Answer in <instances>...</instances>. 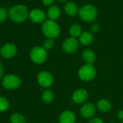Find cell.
<instances>
[{
	"label": "cell",
	"instance_id": "1",
	"mask_svg": "<svg viewBox=\"0 0 123 123\" xmlns=\"http://www.w3.org/2000/svg\"><path fill=\"white\" fill-rule=\"evenodd\" d=\"M29 12V9L25 4H15L9 9L8 18L15 24H22L28 19Z\"/></svg>",
	"mask_w": 123,
	"mask_h": 123
},
{
	"label": "cell",
	"instance_id": "2",
	"mask_svg": "<svg viewBox=\"0 0 123 123\" xmlns=\"http://www.w3.org/2000/svg\"><path fill=\"white\" fill-rule=\"evenodd\" d=\"M41 30L44 36L46 38L55 39L61 34V27L56 22V21H53L51 19H47L44 22L42 23Z\"/></svg>",
	"mask_w": 123,
	"mask_h": 123
},
{
	"label": "cell",
	"instance_id": "3",
	"mask_svg": "<svg viewBox=\"0 0 123 123\" xmlns=\"http://www.w3.org/2000/svg\"><path fill=\"white\" fill-rule=\"evenodd\" d=\"M78 15L81 21L86 23H91L94 22L97 18L98 11L94 5L86 4L79 9Z\"/></svg>",
	"mask_w": 123,
	"mask_h": 123
},
{
	"label": "cell",
	"instance_id": "4",
	"mask_svg": "<svg viewBox=\"0 0 123 123\" xmlns=\"http://www.w3.org/2000/svg\"><path fill=\"white\" fill-rule=\"evenodd\" d=\"M30 56L32 62L35 63H43L48 57L47 50H45L43 46H35L30 50Z\"/></svg>",
	"mask_w": 123,
	"mask_h": 123
},
{
	"label": "cell",
	"instance_id": "5",
	"mask_svg": "<svg viewBox=\"0 0 123 123\" xmlns=\"http://www.w3.org/2000/svg\"><path fill=\"white\" fill-rule=\"evenodd\" d=\"M22 84L21 79L15 75L8 74L3 77L2 85L7 90H14L18 89Z\"/></svg>",
	"mask_w": 123,
	"mask_h": 123
},
{
	"label": "cell",
	"instance_id": "6",
	"mask_svg": "<svg viewBox=\"0 0 123 123\" xmlns=\"http://www.w3.org/2000/svg\"><path fill=\"white\" fill-rule=\"evenodd\" d=\"M97 71L93 64H86L80 68L79 71V76L80 79L85 81H89L94 79Z\"/></svg>",
	"mask_w": 123,
	"mask_h": 123
},
{
	"label": "cell",
	"instance_id": "7",
	"mask_svg": "<svg viewBox=\"0 0 123 123\" xmlns=\"http://www.w3.org/2000/svg\"><path fill=\"white\" fill-rule=\"evenodd\" d=\"M79 48V42L77 38L69 37L65 39L62 43V50L68 54L74 53Z\"/></svg>",
	"mask_w": 123,
	"mask_h": 123
},
{
	"label": "cell",
	"instance_id": "8",
	"mask_svg": "<svg viewBox=\"0 0 123 123\" xmlns=\"http://www.w3.org/2000/svg\"><path fill=\"white\" fill-rule=\"evenodd\" d=\"M28 18L35 24H42L47 19V16L46 13L43 9L35 8L30 11Z\"/></svg>",
	"mask_w": 123,
	"mask_h": 123
},
{
	"label": "cell",
	"instance_id": "9",
	"mask_svg": "<svg viewBox=\"0 0 123 123\" xmlns=\"http://www.w3.org/2000/svg\"><path fill=\"white\" fill-rule=\"evenodd\" d=\"M17 53V48L15 44L12 43H6L4 44L0 48L1 55L6 59H9L16 55Z\"/></svg>",
	"mask_w": 123,
	"mask_h": 123
},
{
	"label": "cell",
	"instance_id": "10",
	"mask_svg": "<svg viewBox=\"0 0 123 123\" xmlns=\"http://www.w3.org/2000/svg\"><path fill=\"white\" fill-rule=\"evenodd\" d=\"M38 84L45 88L51 86L53 84V77L50 73L46 71H43L37 74V76Z\"/></svg>",
	"mask_w": 123,
	"mask_h": 123
},
{
	"label": "cell",
	"instance_id": "11",
	"mask_svg": "<svg viewBox=\"0 0 123 123\" xmlns=\"http://www.w3.org/2000/svg\"><path fill=\"white\" fill-rule=\"evenodd\" d=\"M63 11L68 17H74L79 14V8L74 1L70 0L65 3L63 6Z\"/></svg>",
	"mask_w": 123,
	"mask_h": 123
},
{
	"label": "cell",
	"instance_id": "12",
	"mask_svg": "<svg viewBox=\"0 0 123 123\" xmlns=\"http://www.w3.org/2000/svg\"><path fill=\"white\" fill-rule=\"evenodd\" d=\"M96 112V107L92 103H87L84 105L80 110L81 115L84 118L92 117Z\"/></svg>",
	"mask_w": 123,
	"mask_h": 123
},
{
	"label": "cell",
	"instance_id": "13",
	"mask_svg": "<svg viewBox=\"0 0 123 123\" xmlns=\"http://www.w3.org/2000/svg\"><path fill=\"white\" fill-rule=\"evenodd\" d=\"M61 14V9L56 5H52L48 7L46 12V16L48 19H51L53 21H56L58 19Z\"/></svg>",
	"mask_w": 123,
	"mask_h": 123
},
{
	"label": "cell",
	"instance_id": "14",
	"mask_svg": "<svg viewBox=\"0 0 123 123\" xmlns=\"http://www.w3.org/2000/svg\"><path fill=\"white\" fill-rule=\"evenodd\" d=\"M94 34L89 31L83 32L79 37V42L84 46L89 45L94 41Z\"/></svg>",
	"mask_w": 123,
	"mask_h": 123
},
{
	"label": "cell",
	"instance_id": "15",
	"mask_svg": "<svg viewBox=\"0 0 123 123\" xmlns=\"http://www.w3.org/2000/svg\"><path fill=\"white\" fill-rule=\"evenodd\" d=\"M72 98L76 103H82L88 98V92L84 89H79L74 93Z\"/></svg>",
	"mask_w": 123,
	"mask_h": 123
},
{
	"label": "cell",
	"instance_id": "16",
	"mask_svg": "<svg viewBox=\"0 0 123 123\" xmlns=\"http://www.w3.org/2000/svg\"><path fill=\"white\" fill-rule=\"evenodd\" d=\"M76 120L75 115L70 110L63 111L59 118L60 123H74Z\"/></svg>",
	"mask_w": 123,
	"mask_h": 123
},
{
	"label": "cell",
	"instance_id": "17",
	"mask_svg": "<svg viewBox=\"0 0 123 123\" xmlns=\"http://www.w3.org/2000/svg\"><path fill=\"white\" fill-rule=\"evenodd\" d=\"M82 57L86 64H93L96 61V54L90 49L85 50L82 53Z\"/></svg>",
	"mask_w": 123,
	"mask_h": 123
},
{
	"label": "cell",
	"instance_id": "18",
	"mask_svg": "<svg viewBox=\"0 0 123 123\" xmlns=\"http://www.w3.org/2000/svg\"><path fill=\"white\" fill-rule=\"evenodd\" d=\"M83 32L82 27L79 24H73L68 30V33L70 35V37L77 38L79 37L81 34Z\"/></svg>",
	"mask_w": 123,
	"mask_h": 123
},
{
	"label": "cell",
	"instance_id": "19",
	"mask_svg": "<svg viewBox=\"0 0 123 123\" xmlns=\"http://www.w3.org/2000/svg\"><path fill=\"white\" fill-rule=\"evenodd\" d=\"M97 107L99 110L103 112H109L112 108V104L111 102L107 99H100L97 105Z\"/></svg>",
	"mask_w": 123,
	"mask_h": 123
},
{
	"label": "cell",
	"instance_id": "20",
	"mask_svg": "<svg viewBox=\"0 0 123 123\" xmlns=\"http://www.w3.org/2000/svg\"><path fill=\"white\" fill-rule=\"evenodd\" d=\"M54 99L53 92L50 89H46L43 92L42 94V99L45 103H50Z\"/></svg>",
	"mask_w": 123,
	"mask_h": 123
},
{
	"label": "cell",
	"instance_id": "21",
	"mask_svg": "<svg viewBox=\"0 0 123 123\" xmlns=\"http://www.w3.org/2000/svg\"><path fill=\"white\" fill-rule=\"evenodd\" d=\"M10 121L11 123H25V119L21 114L15 112L10 116Z\"/></svg>",
	"mask_w": 123,
	"mask_h": 123
},
{
	"label": "cell",
	"instance_id": "22",
	"mask_svg": "<svg viewBox=\"0 0 123 123\" xmlns=\"http://www.w3.org/2000/svg\"><path fill=\"white\" fill-rule=\"evenodd\" d=\"M9 102L5 97H0V112H4L8 110Z\"/></svg>",
	"mask_w": 123,
	"mask_h": 123
},
{
	"label": "cell",
	"instance_id": "23",
	"mask_svg": "<svg viewBox=\"0 0 123 123\" xmlns=\"http://www.w3.org/2000/svg\"><path fill=\"white\" fill-rule=\"evenodd\" d=\"M55 45V42L53 39L51 38H46L43 44V47L45 49V50H50L52 49Z\"/></svg>",
	"mask_w": 123,
	"mask_h": 123
},
{
	"label": "cell",
	"instance_id": "24",
	"mask_svg": "<svg viewBox=\"0 0 123 123\" xmlns=\"http://www.w3.org/2000/svg\"><path fill=\"white\" fill-rule=\"evenodd\" d=\"M8 18V10L4 7H0V24L4 22Z\"/></svg>",
	"mask_w": 123,
	"mask_h": 123
},
{
	"label": "cell",
	"instance_id": "25",
	"mask_svg": "<svg viewBox=\"0 0 123 123\" xmlns=\"http://www.w3.org/2000/svg\"><path fill=\"white\" fill-rule=\"evenodd\" d=\"M99 30H100V26L97 23H93L90 27V32L92 34L97 33L99 31Z\"/></svg>",
	"mask_w": 123,
	"mask_h": 123
},
{
	"label": "cell",
	"instance_id": "26",
	"mask_svg": "<svg viewBox=\"0 0 123 123\" xmlns=\"http://www.w3.org/2000/svg\"><path fill=\"white\" fill-rule=\"evenodd\" d=\"M54 1H55V0H42V3H43V4L44 6L49 7V6L53 5Z\"/></svg>",
	"mask_w": 123,
	"mask_h": 123
},
{
	"label": "cell",
	"instance_id": "27",
	"mask_svg": "<svg viewBox=\"0 0 123 123\" xmlns=\"http://www.w3.org/2000/svg\"><path fill=\"white\" fill-rule=\"evenodd\" d=\"M89 123H103V121L98 117H94V118H92L89 122Z\"/></svg>",
	"mask_w": 123,
	"mask_h": 123
},
{
	"label": "cell",
	"instance_id": "28",
	"mask_svg": "<svg viewBox=\"0 0 123 123\" xmlns=\"http://www.w3.org/2000/svg\"><path fill=\"white\" fill-rule=\"evenodd\" d=\"M3 77H4V68L2 63L0 62V80L3 79Z\"/></svg>",
	"mask_w": 123,
	"mask_h": 123
},
{
	"label": "cell",
	"instance_id": "29",
	"mask_svg": "<svg viewBox=\"0 0 123 123\" xmlns=\"http://www.w3.org/2000/svg\"><path fill=\"white\" fill-rule=\"evenodd\" d=\"M117 116L120 120H123V110H120L117 113Z\"/></svg>",
	"mask_w": 123,
	"mask_h": 123
},
{
	"label": "cell",
	"instance_id": "30",
	"mask_svg": "<svg viewBox=\"0 0 123 123\" xmlns=\"http://www.w3.org/2000/svg\"><path fill=\"white\" fill-rule=\"evenodd\" d=\"M56 1H58L59 2H62V3H66V2H67V1H68L70 0H56Z\"/></svg>",
	"mask_w": 123,
	"mask_h": 123
},
{
	"label": "cell",
	"instance_id": "31",
	"mask_svg": "<svg viewBox=\"0 0 123 123\" xmlns=\"http://www.w3.org/2000/svg\"><path fill=\"white\" fill-rule=\"evenodd\" d=\"M0 48H1V45H0Z\"/></svg>",
	"mask_w": 123,
	"mask_h": 123
},
{
	"label": "cell",
	"instance_id": "32",
	"mask_svg": "<svg viewBox=\"0 0 123 123\" xmlns=\"http://www.w3.org/2000/svg\"></svg>",
	"mask_w": 123,
	"mask_h": 123
},
{
	"label": "cell",
	"instance_id": "33",
	"mask_svg": "<svg viewBox=\"0 0 123 123\" xmlns=\"http://www.w3.org/2000/svg\"></svg>",
	"mask_w": 123,
	"mask_h": 123
},
{
	"label": "cell",
	"instance_id": "34",
	"mask_svg": "<svg viewBox=\"0 0 123 123\" xmlns=\"http://www.w3.org/2000/svg\"></svg>",
	"mask_w": 123,
	"mask_h": 123
}]
</instances>
